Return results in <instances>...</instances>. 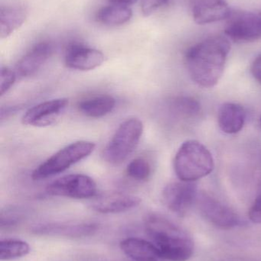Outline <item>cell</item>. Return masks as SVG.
I'll use <instances>...</instances> for the list:
<instances>
[{"instance_id": "7c38bea8", "label": "cell", "mask_w": 261, "mask_h": 261, "mask_svg": "<svg viewBox=\"0 0 261 261\" xmlns=\"http://www.w3.org/2000/svg\"><path fill=\"white\" fill-rule=\"evenodd\" d=\"M140 203V198L134 195L122 192H107L95 196L90 206L102 214H116L133 210Z\"/></svg>"}, {"instance_id": "4fadbf2b", "label": "cell", "mask_w": 261, "mask_h": 261, "mask_svg": "<svg viewBox=\"0 0 261 261\" xmlns=\"http://www.w3.org/2000/svg\"><path fill=\"white\" fill-rule=\"evenodd\" d=\"M105 56L101 50L83 44H75L68 47L64 63L68 68L88 71L104 64Z\"/></svg>"}, {"instance_id": "5bb4252c", "label": "cell", "mask_w": 261, "mask_h": 261, "mask_svg": "<svg viewBox=\"0 0 261 261\" xmlns=\"http://www.w3.org/2000/svg\"><path fill=\"white\" fill-rule=\"evenodd\" d=\"M191 12L197 24H207L228 19L232 11L226 0H191Z\"/></svg>"}, {"instance_id": "9c48e42d", "label": "cell", "mask_w": 261, "mask_h": 261, "mask_svg": "<svg viewBox=\"0 0 261 261\" xmlns=\"http://www.w3.org/2000/svg\"><path fill=\"white\" fill-rule=\"evenodd\" d=\"M198 195L197 185L195 182H170L162 190V202L175 214L184 216L196 203Z\"/></svg>"}, {"instance_id": "ac0fdd59", "label": "cell", "mask_w": 261, "mask_h": 261, "mask_svg": "<svg viewBox=\"0 0 261 261\" xmlns=\"http://www.w3.org/2000/svg\"><path fill=\"white\" fill-rule=\"evenodd\" d=\"M28 16L26 7L19 5H8L0 7V38L10 36L19 29Z\"/></svg>"}, {"instance_id": "4316f807", "label": "cell", "mask_w": 261, "mask_h": 261, "mask_svg": "<svg viewBox=\"0 0 261 261\" xmlns=\"http://www.w3.org/2000/svg\"><path fill=\"white\" fill-rule=\"evenodd\" d=\"M249 219L256 224H261V187L249 210Z\"/></svg>"}, {"instance_id": "277c9868", "label": "cell", "mask_w": 261, "mask_h": 261, "mask_svg": "<svg viewBox=\"0 0 261 261\" xmlns=\"http://www.w3.org/2000/svg\"><path fill=\"white\" fill-rule=\"evenodd\" d=\"M95 144L88 141L72 143L54 153L32 173L33 180H41L59 174L82 161L94 150Z\"/></svg>"}, {"instance_id": "52a82bcc", "label": "cell", "mask_w": 261, "mask_h": 261, "mask_svg": "<svg viewBox=\"0 0 261 261\" xmlns=\"http://www.w3.org/2000/svg\"><path fill=\"white\" fill-rule=\"evenodd\" d=\"M225 33L238 42H253L261 39V10L237 11L228 18Z\"/></svg>"}, {"instance_id": "83f0119b", "label": "cell", "mask_w": 261, "mask_h": 261, "mask_svg": "<svg viewBox=\"0 0 261 261\" xmlns=\"http://www.w3.org/2000/svg\"><path fill=\"white\" fill-rule=\"evenodd\" d=\"M251 70L253 76L261 84V55L253 61Z\"/></svg>"}, {"instance_id": "6da1fadb", "label": "cell", "mask_w": 261, "mask_h": 261, "mask_svg": "<svg viewBox=\"0 0 261 261\" xmlns=\"http://www.w3.org/2000/svg\"><path fill=\"white\" fill-rule=\"evenodd\" d=\"M230 50L229 39L222 35L208 37L192 46L185 55L190 77L201 87H215L223 75Z\"/></svg>"}, {"instance_id": "f546056e", "label": "cell", "mask_w": 261, "mask_h": 261, "mask_svg": "<svg viewBox=\"0 0 261 261\" xmlns=\"http://www.w3.org/2000/svg\"><path fill=\"white\" fill-rule=\"evenodd\" d=\"M260 128H261V117L260 118Z\"/></svg>"}, {"instance_id": "7402d4cb", "label": "cell", "mask_w": 261, "mask_h": 261, "mask_svg": "<svg viewBox=\"0 0 261 261\" xmlns=\"http://www.w3.org/2000/svg\"><path fill=\"white\" fill-rule=\"evenodd\" d=\"M30 246L27 242L18 239H3L0 242V260H11L27 255Z\"/></svg>"}, {"instance_id": "f1b7e54d", "label": "cell", "mask_w": 261, "mask_h": 261, "mask_svg": "<svg viewBox=\"0 0 261 261\" xmlns=\"http://www.w3.org/2000/svg\"><path fill=\"white\" fill-rule=\"evenodd\" d=\"M111 4L121 5V6H130L135 4L137 0H109Z\"/></svg>"}, {"instance_id": "ffe728a7", "label": "cell", "mask_w": 261, "mask_h": 261, "mask_svg": "<svg viewBox=\"0 0 261 261\" xmlns=\"http://www.w3.org/2000/svg\"><path fill=\"white\" fill-rule=\"evenodd\" d=\"M133 11L130 6L110 4L101 8L97 13V20L101 24L110 27L122 25L131 19Z\"/></svg>"}, {"instance_id": "7a4b0ae2", "label": "cell", "mask_w": 261, "mask_h": 261, "mask_svg": "<svg viewBox=\"0 0 261 261\" xmlns=\"http://www.w3.org/2000/svg\"><path fill=\"white\" fill-rule=\"evenodd\" d=\"M144 228L160 259L187 261L194 253V242L180 227L161 215L150 213L144 219Z\"/></svg>"}, {"instance_id": "30bf717a", "label": "cell", "mask_w": 261, "mask_h": 261, "mask_svg": "<svg viewBox=\"0 0 261 261\" xmlns=\"http://www.w3.org/2000/svg\"><path fill=\"white\" fill-rule=\"evenodd\" d=\"M67 106L68 99L65 98L41 102L26 111L22 117V123L38 128L53 125L65 111Z\"/></svg>"}, {"instance_id": "2e32d148", "label": "cell", "mask_w": 261, "mask_h": 261, "mask_svg": "<svg viewBox=\"0 0 261 261\" xmlns=\"http://www.w3.org/2000/svg\"><path fill=\"white\" fill-rule=\"evenodd\" d=\"M246 118V111L242 106L233 102H226L219 108L218 123L222 132L228 135H233L243 129Z\"/></svg>"}, {"instance_id": "8992f818", "label": "cell", "mask_w": 261, "mask_h": 261, "mask_svg": "<svg viewBox=\"0 0 261 261\" xmlns=\"http://www.w3.org/2000/svg\"><path fill=\"white\" fill-rule=\"evenodd\" d=\"M97 184L87 175L69 174L61 176L49 184L46 193L52 196L84 199L97 196Z\"/></svg>"}, {"instance_id": "ba28073f", "label": "cell", "mask_w": 261, "mask_h": 261, "mask_svg": "<svg viewBox=\"0 0 261 261\" xmlns=\"http://www.w3.org/2000/svg\"><path fill=\"white\" fill-rule=\"evenodd\" d=\"M196 203L201 215L217 228L231 229L241 224L240 217L232 208L208 193H199Z\"/></svg>"}, {"instance_id": "603a6c76", "label": "cell", "mask_w": 261, "mask_h": 261, "mask_svg": "<svg viewBox=\"0 0 261 261\" xmlns=\"http://www.w3.org/2000/svg\"><path fill=\"white\" fill-rule=\"evenodd\" d=\"M27 210L18 205H9L0 212V229L10 230L18 226L27 218Z\"/></svg>"}, {"instance_id": "9a60e30c", "label": "cell", "mask_w": 261, "mask_h": 261, "mask_svg": "<svg viewBox=\"0 0 261 261\" xmlns=\"http://www.w3.org/2000/svg\"><path fill=\"white\" fill-rule=\"evenodd\" d=\"M53 50V45L48 41L35 44L18 61L17 73L23 77L35 74L47 62Z\"/></svg>"}, {"instance_id": "484cf974", "label": "cell", "mask_w": 261, "mask_h": 261, "mask_svg": "<svg viewBox=\"0 0 261 261\" xmlns=\"http://www.w3.org/2000/svg\"><path fill=\"white\" fill-rule=\"evenodd\" d=\"M170 0H143L141 11L144 16H150L152 14L167 4Z\"/></svg>"}, {"instance_id": "cb8c5ba5", "label": "cell", "mask_w": 261, "mask_h": 261, "mask_svg": "<svg viewBox=\"0 0 261 261\" xmlns=\"http://www.w3.org/2000/svg\"><path fill=\"white\" fill-rule=\"evenodd\" d=\"M151 173V165L145 158H135L127 165V176L134 180H147L150 178Z\"/></svg>"}, {"instance_id": "8fae6325", "label": "cell", "mask_w": 261, "mask_h": 261, "mask_svg": "<svg viewBox=\"0 0 261 261\" xmlns=\"http://www.w3.org/2000/svg\"><path fill=\"white\" fill-rule=\"evenodd\" d=\"M98 229V225L93 222H61L36 225L32 232L36 236L82 239L93 236Z\"/></svg>"}, {"instance_id": "d6986e66", "label": "cell", "mask_w": 261, "mask_h": 261, "mask_svg": "<svg viewBox=\"0 0 261 261\" xmlns=\"http://www.w3.org/2000/svg\"><path fill=\"white\" fill-rule=\"evenodd\" d=\"M116 100L110 95H98L84 99L78 103L79 111L87 117L102 118L113 111Z\"/></svg>"}, {"instance_id": "d4e9b609", "label": "cell", "mask_w": 261, "mask_h": 261, "mask_svg": "<svg viewBox=\"0 0 261 261\" xmlns=\"http://www.w3.org/2000/svg\"><path fill=\"white\" fill-rule=\"evenodd\" d=\"M16 81V73L7 67H2L0 72V95L6 94Z\"/></svg>"}, {"instance_id": "44dd1931", "label": "cell", "mask_w": 261, "mask_h": 261, "mask_svg": "<svg viewBox=\"0 0 261 261\" xmlns=\"http://www.w3.org/2000/svg\"><path fill=\"white\" fill-rule=\"evenodd\" d=\"M173 113L183 119H193L202 111L200 102L191 96H177L173 98L170 103Z\"/></svg>"}, {"instance_id": "5b68a950", "label": "cell", "mask_w": 261, "mask_h": 261, "mask_svg": "<svg viewBox=\"0 0 261 261\" xmlns=\"http://www.w3.org/2000/svg\"><path fill=\"white\" fill-rule=\"evenodd\" d=\"M143 133L142 121L136 118L124 121L104 149V160L113 165L122 164L136 150Z\"/></svg>"}, {"instance_id": "e0dca14e", "label": "cell", "mask_w": 261, "mask_h": 261, "mask_svg": "<svg viewBox=\"0 0 261 261\" xmlns=\"http://www.w3.org/2000/svg\"><path fill=\"white\" fill-rule=\"evenodd\" d=\"M123 252L133 261H158L159 251L154 244L138 238H128L121 242Z\"/></svg>"}, {"instance_id": "3957f363", "label": "cell", "mask_w": 261, "mask_h": 261, "mask_svg": "<svg viewBox=\"0 0 261 261\" xmlns=\"http://www.w3.org/2000/svg\"><path fill=\"white\" fill-rule=\"evenodd\" d=\"M173 167L181 181L196 182L213 171L214 158L204 144L189 140L184 142L176 152Z\"/></svg>"}]
</instances>
